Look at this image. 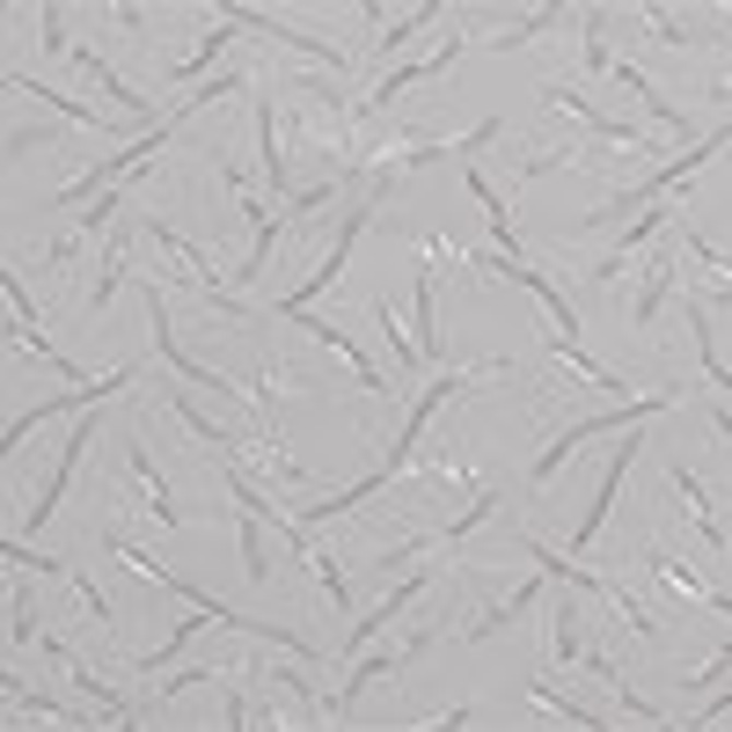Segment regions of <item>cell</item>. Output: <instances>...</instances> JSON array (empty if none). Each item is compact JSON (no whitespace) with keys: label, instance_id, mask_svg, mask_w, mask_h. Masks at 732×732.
I'll return each mask as SVG.
<instances>
[{"label":"cell","instance_id":"16","mask_svg":"<svg viewBox=\"0 0 732 732\" xmlns=\"http://www.w3.org/2000/svg\"><path fill=\"white\" fill-rule=\"evenodd\" d=\"M257 125H271V103H257ZM264 169H271V184H286V169H279V140L264 132Z\"/></svg>","mask_w":732,"mask_h":732},{"label":"cell","instance_id":"5","mask_svg":"<svg viewBox=\"0 0 732 732\" xmlns=\"http://www.w3.org/2000/svg\"><path fill=\"white\" fill-rule=\"evenodd\" d=\"M88 433H96V417H81V425H73V439H67V454H59V484H51V491H45V506L29 512V535H37V528H45V512H51V506H59V491H67V484H73V462H81V447H88Z\"/></svg>","mask_w":732,"mask_h":732},{"label":"cell","instance_id":"15","mask_svg":"<svg viewBox=\"0 0 732 732\" xmlns=\"http://www.w3.org/2000/svg\"><path fill=\"white\" fill-rule=\"evenodd\" d=\"M659 300H666V271H652V286L637 300V322H659Z\"/></svg>","mask_w":732,"mask_h":732},{"label":"cell","instance_id":"8","mask_svg":"<svg viewBox=\"0 0 732 732\" xmlns=\"http://www.w3.org/2000/svg\"><path fill=\"white\" fill-rule=\"evenodd\" d=\"M125 469H132V476L146 484V506H154V520H162V528H176V506H169V491L154 484V462H146V447H132V454H125Z\"/></svg>","mask_w":732,"mask_h":732},{"label":"cell","instance_id":"7","mask_svg":"<svg viewBox=\"0 0 732 732\" xmlns=\"http://www.w3.org/2000/svg\"><path fill=\"white\" fill-rule=\"evenodd\" d=\"M564 15H571V8H564V0H550V8H542V15H528L520 29H506V37H491V51H512V45H528V37H550V29H557Z\"/></svg>","mask_w":732,"mask_h":732},{"label":"cell","instance_id":"6","mask_svg":"<svg viewBox=\"0 0 732 732\" xmlns=\"http://www.w3.org/2000/svg\"><path fill=\"white\" fill-rule=\"evenodd\" d=\"M454 51H462V45H439L433 59H425V67H395L389 81H381V88H374V103H389L395 88H411V81H425V73H447V67H454Z\"/></svg>","mask_w":732,"mask_h":732},{"label":"cell","instance_id":"4","mask_svg":"<svg viewBox=\"0 0 732 732\" xmlns=\"http://www.w3.org/2000/svg\"><path fill=\"white\" fill-rule=\"evenodd\" d=\"M630 454H637V439H623V447H615V462H609V476H601V491H593V512H586L579 542H593V535H601V512L615 506V484H623V476H630Z\"/></svg>","mask_w":732,"mask_h":732},{"label":"cell","instance_id":"3","mask_svg":"<svg viewBox=\"0 0 732 732\" xmlns=\"http://www.w3.org/2000/svg\"><path fill=\"white\" fill-rule=\"evenodd\" d=\"M359 227H366V205H352V213H344V227H338V249H330V264H322V271H316V279H308L300 293H286V300H279V316H293V308H308V300H316V293L330 286V279H338V271H344V249L359 243Z\"/></svg>","mask_w":732,"mask_h":732},{"label":"cell","instance_id":"9","mask_svg":"<svg viewBox=\"0 0 732 732\" xmlns=\"http://www.w3.org/2000/svg\"><path fill=\"white\" fill-rule=\"evenodd\" d=\"M417 330H425V366L439 359V338H433V264H417Z\"/></svg>","mask_w":732,"mask_h":732},{"label":"cell","instance_id":"12","mask_svg":"<svg viewBox=\"0 0 732 732\" xmlns=\"http://www.w3.org/2000/svg\"><path fill=\"white\" fill-rule=\"evenodd\" d=\"M433 15H447V8H439V0H425V8H417V15H403V23H395V29H389V37H381V45H389V51H395V45H403V37H417V29L433 23Z\"/></svg>","mask_w":732,"mask_h":732},{"label":"cell","instance_id":"1","mask_svg":"<svg viewBox=\"0 0 732 732\" xmlns=\"http://www.w3.org/2000/svg\"><path fill=\"white\" fill-rule=\"evenodd\" d=\"M659 403H666V395H630L623 411H609V417H586V425H571V433H564L557 447H550V454H542V462H535V476H557V462H564V454H571V447H579V439L609 433V425H637V417H652Z\"/></svg>","mask_w":732,"mask_h":732},{"label":"cell","instance_id":"14","mask_svg":"<svg viewBox=\"0 0 732 732\" xmlns=\"http://www.w3.org/2000/svg\"><path fill=\"white\" fill-rule=\"evenodd\" d=\"M557 652L579 666V615H571V609H557Z\"/></svg>","mask_w":732,"mask_h":732},{"label":"cell","instance_id":"13","mask_svg":"<svg viewBox=\"0 0 732 732\" xmlns=\"http://www.w3.org/2000/svg\"><path fill=\"white\" fill-rule=\"evenodd\" d=\"M0 557H8V564H23V571H59L51 557H37V550H29V542H15V535L0 542Z\"/></svg>","mask_w":732,"mask_h":732},{"label":"cell","instance_id":"2","mask_svg":"<svg viewBox=\"0 0 732 732\" xmlns=\"http://www.w3.org/2000/svg\"><path fill=\"white\" fill-rule=\"evenodd\" d=\"M125 381H132V374L118 366V374H103V381H88V389H73V395H51V403H37V411H23L15 425H8V454H15V447H23V439L37 433V425H45L51 411H73V403H103V395H110V389H125Z\"/></svg>","mask_w":732,"mask_h":732},{"label":"cell","instance_id":"11","mask_svg":"<svg viewBox=\"0 0 732 732\" xmlns=\"http://www.w3.org/2000/svg\"><path fill=\"white\" fill-rule=\"evenodd\" d=\"M403 601H417V586H403V593H395V601H381V609L366 615L359 630H352V652H366V630H381V623H389V615H395V609H403Z\"/></svg>","mask_w":732,"mask_h":732},{"label":"cell","instance_id":"10","mask_svg":"<svg viewBox=\"0 0 732 732\" xmlns=\"http://www.w3.org/2000/svg\"><path fill=\"white\" fill-rule=\"evenodd\" d=\"M469 191L484 198V213H491V243H498V249H512V220H506V205H498V191H491L484 176H469Z\"/></svg>","mask_w":732,"mask_h":732}]
</instances>
